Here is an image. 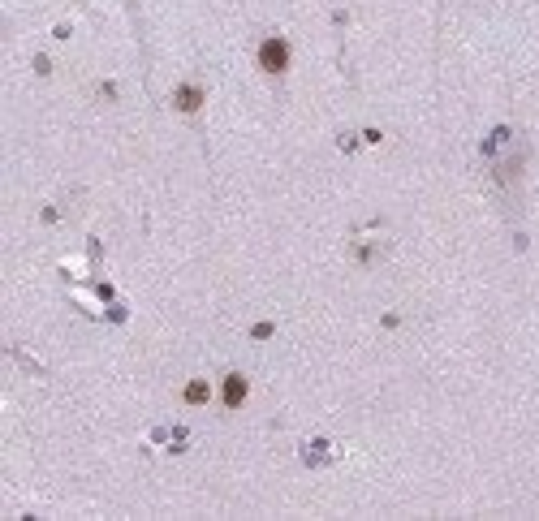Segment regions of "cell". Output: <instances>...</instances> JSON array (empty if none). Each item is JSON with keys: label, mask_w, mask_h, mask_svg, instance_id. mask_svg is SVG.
Segmentation results:
<instances>
[{"label": "cell", "mask_w": 539, "mask_h": 521, "mask_svg": "<svg viewBox=\"0 0 539 521\" xmlns=\"http://www.w3.org/2000/svg\"><path fill=\"white\" fill-rule=\"evenodd\" d=\"M259 65H263V74H285V69H289V44L281 39V34L263 39V48H259Z\"/></svg>", "instance_id": "obj_1"}, {"label": "cell", "mask_w": 539, "mask_h": 521, "mask_svg": "<svg viewBox=\"0 0 539 521\" xmlns=\"http://www.w3.org/2000/svg\"><path fill=\"white\" fill-rule=\"evenodd\" d=\"M173 103H177L182 112H198V103H203V91H198V86H182V91L173 95Z\"/></svg>", "instance_id": "obj_3"}, {"label": "cell", "mask_w": 539, "mask_h": 521, "mask_svg": "<svg viewBox=\"0 0 539 521\" xmlns=\"http://www.w3.org/2000/svg\"><path fill=\"white\" fill-rule=\"evenodd\" d=\"M186 401H190V405H203V401H208V384H203V379H194V384L186 388Z\"/></svg>", "instance_id": "obj_4"}, {"label": "cell", "mask_w": 539, "mask_h": 521, "mask_svg": "<svg viewBox=\"0 0 539 521\" xmlns=\"http://www.w3.org/2000/svg\"><path fill=\"white\" fill-rule=\"evenodd\" d=\"M242 401H246V379H242V375H229V379H224V405L238 409Z\"/></svg>", "instance_id": "obj_2"}]
</instances>
